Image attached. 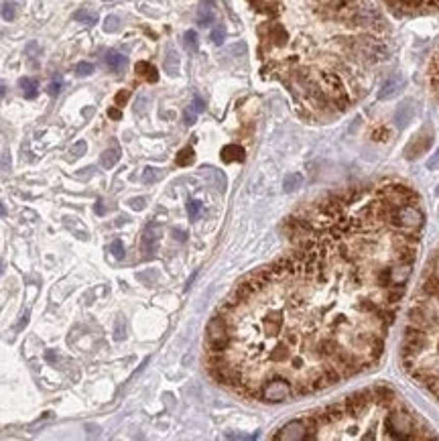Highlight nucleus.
<instances>
[{"instance_id":"obj_1","label":"nucleus","mask_w":439,"mask_h":441,"mask_svg":"<svg viewBox=\"0 0 439 441\" xmlns=\"http://www.w3.org/2000/svg\"><path fill=\"white\" fill-rule=\"evenodd\" d=\"M291 250L208 323L214 378L285 403L374 368L413 275L425 210L401 181L335 191L289 218Z\"/></svg>"},{"instance_id":"obj_2","label":"nucleus","mask_w":439,"mask_h":441,"mask_svg":"<svg viewBox=\"0 0 439 441\" xmlns=\"http://www.w3.org/2000/svg\"><path fill=\"white\" fill-rule=\"evenodd\" d=\"M307 439H437L435 429L395 391L372 386L303 417Z\"/></svg>"},{"instance_id":"obj_3","label":"nucleus","mask_w":439,"mask_h":441,"mask_svg":"<svg viewBox=\"0 0 439 441\" xmlns=\"http://www.w3.org/2000/svg\"><path fill=\"white\" fill-rule=\"evenodd\" d=\"M405 372L439 403V244L415 291L401 342Z\"/></svg>"},{"instance_id":"obj_4","label":"nucleus","mask_w":439,"mask_h":441,"mask_svg":"<svg viewBox=\"0 0 439 441\" xmlns=\"http://www.w3.org/2000/svg\"><path fill=\"white\" fill-rule=\"evenodd\" d=\"M384 2L399 16L439 14V0H384Z\"/></svg>"},{"instance_id":"obj_5","label":"nucleus","mask_w":439,"mask_h":441,"mask_svg":"<svg viewBox=\"0 0 439 441\" xmlns=\"http://www.w3.org/2000/svg\"><path fill=\"white\" fill-rule=\"evenodd\" d=\"M275 439L281 441H303L307 439V427L303 419H295L291 423H287L285 427H281L275 433Z\"/></svg>"},{"instance_id":"obj_6","label":"nucleus","mask_w":439,"mask_h":441,"mask_svg":"<svg viewBox=\"0 0 439 441\" xmlns=\"http://www.w3.org/2000/svg\"><path fill=\"white\" fill-rule=\"evenodd\" d=\"M403 86H405V80L401 77V75H393L380 90H378V94H376V98L378 100H389V98H393V96H397L401 90H403Z\"/></svg>"},{"instance_id":"obj_7","label":"nucleus","mask_w":439,"mask_h":441,"mask_svg":"<svg viewBox=\"0 0 439 441\" xmlns=\"http://www.w3.org/2000/svg\"><path fill=\"white\" fill-rule=\"evenodd\" d=\"M159 234H161V228L157 224H148L145 230V236H143V248L145 252L150 256L157 248V242H159Z\"/></svg>"},{"instance_id":"obj_8","label":"nucleus","mask_w":439,"mask_h":441,"mask_svg":"<svg viewBox=\"0 0 439 441\" xmlns=\"http://www.w3.org/2000/svg\"><path fill=\"white\" fill-rule=\"evenodd\" d=\"M197 22L199 27H208L214 22V2L212 0H201L197 8Z\"/></svg>"},{"instance_id":"obj_9","label":"nucleus","mask_w":439,"mask_h":441,"mask_svg":"<svg viewBox=\"0 0 439 441\" xmlns=\"http://www.w3.org/2000/svg\"><path fill=\"white\" fill-rule=\"evenodd\" d=\"M429 84H431V90L439 100V47L433 59H431V63H429Z\"/></svg>"},{"instance_id":"obj_10","label":"nucleus","mask_w":439,"mask_h":441,"mask_svg":"<svg viewBox=\"0 0 439 441\" xmlns=\"http://www.w3.org/2000/svg\"><path fill=\"white\" fill-rule=\"evenodd\" d=\"M135 71H137L141 77H145L146 82H150V84L159 82V71H157V67H152V65L146 63V61H139L137 67H135Z\"/></svg>"},{"instance_id":"obj_11","label":"nucleus","mask_w":439,"mask_h":441,"mask_svg":"<svg viewBox=\"0 0 439 441\" xmlns=\"http://www.w3.org/2000/svg\"><path fill=\"white\" fill-rule=\"evenodd\" d=\"M106 65L112 69V71H122L126 67V57L118 51H108L106 53Z\"/></svg>"},{"instance_id":"obj_12","label":"nucleus","mask_w":439,"mask_h":441,"mask_svg":"<svg viewBox=\"0 0 439 441\" xmlns=\"http://www.w3.org/2000/svg\"><path fill=\"white\" fill-rule=\"evenodd\" d=\"M18 86L22 88V94L27 100H35L39 96V84L37 80H31V77H20L18 80Z\"/></svg>"},{"instance_id":"obj_13","label":"nucleus","mask_w":439,"mask_h":441,"mask_svg":"<svg viewBox=\"0 0 439 441\" xmlns=\"http://www.w3.org/2000/svg\"><path fill=\"white\" fill-rule=\"evenodd\" d=\"M118 159H120V148H118L116 143H112V148H106V150L102 152L100 163H102V167L110 169V167H114V165L118 163Z\"/></svg>"},{"instance_id":"obj_14","label":"nucleus","mask_w":439,"mask_h":441,"mask_svg":"<svg viewBox=\"0 0 439 441\" xmlns=\"http://www.w3.org/2000/svg\"><path fill=\"white\" fill-rule=\"evenodd\" d=\"M222 159L226 163H232V161H244V148L238 147V145H228V147L222 148Z\"/></svg>"},{"instance_id":"obj_15","label":"nucleus","mask_w":439,"mask_h":441,"mask_svg":"<svg viewBox=\"0 0 439 441\" xmlns=\"http://www.w3.org/2000/svg\"><path fill=\"white\" fill-rule=\"evenodd\" d=\"M411 116H413V108H409V102L401 104V108H399L397 114H395V122H397V126H399V128H405L407 122L411 120Z\"/></svg>"},{"instance_id":"obj_16","label":"nucleus","mask_w":439,"mask_h":441,"mask_svg":"<svg viewBox=\"0 0 439 441\" xmlns=\"http://www.w3.org/2000/svg\"><path fill=\"white\" fill-rule=\"evenodd\" d=\"M73 18H75L78 22H82V24H96V22H98V14H96L94 10H90V8H80V10L73 14Z\"/></svg>"},{"instance_id":"obj_17","label":"nucleus","mask_w":439,"mask_h":441,"mask_svg":"<svg viewBox=\"0 0 439 441\" xmlns=\"http://www.w3.org/2000/svg\"><path fill=\"white\" fill-rule=\"evenodd\" d=\"M165 71L169 75H177L179 73V55L173 49H169V53L165 57Z\"/></svg>"},{"instance_id":"obj_18","label":"nucleus","mask_w":439,"mask_h":441,"mask_svg":"<svg viewBox=\"0 0 439 441\" xmlns=\"http://www.w3.org/2000/svg\"><path fill=\"white\" fill-rule=\"evenodd\" d=\"M193 159H195V152H193V148L191 147H185L179 150V154H177V165L179 167H187V165H191L193 163Z\"/></svg>"},{"instance_id":"obj_19","label":"nucleus","mask_w":439,"mask_h":441,"mask_svg":"<svg viewBox=\"0 0 439 441\" xmlns=\"http://www.w3.org/2000/svg\"><path fill=\"white\" fill-rule=\"evenodd\" d=\"M183 45H185V49H187L189 53H195V51H197V47H199L197 33H195V31H187V33L183 35Z\"/></svg>"},{"instance_id":"obj_20","label":"nucleus","mask_w":439,"mask_h":441,"mask_svg":"<svg viewBox=\"0 0 439 441\" xmlns=\"http://www.w3.org/2000/svg\"><path fill=\"white\" fill-rule=\"evenodd\" d=\"M301 183H303V177H301L299 173H291V175H287V177H285V183H283V187H285V191H295V189H299V187H301Z\"/></svg>"},{"instance_id":"obj_21","label":"nucleus","mask_w":439,"mask_h":441,"mask_svg":"<svg viewBox=\"0 0 439 441\" xmlns=\"http://www.w3.org/2000/svg\"><path fill=\"white\" fill-rule=\"evenodd\" d=\"M75 73L82 75V77L92 75V73H94V63H90V61H80V63L75 65Z\"/></svg>"},{"instance_id":"obj_22","label":"nucleus","mask_w":439,"mask_h":441,"mask_svg":"<svg viewBox=\"0 0 439 441\" xmlns=\"http://www.w3.org/2000/svg\"><path fill=\"white\" fill-rule=\"evenodd\" d=\"M120 29V18L118 16H106V20H104V31L106 33H114V31H118Z\"/></svg>"},{"instance_id":"obj_23","label":"nucleus","mask_w":439,"mask_h":441,"mask_svg":"<svg viewBox=\"0 0 439 441\" xmlns=\"http://www.w3.org/2000/svg\"><path fill=\"white\" fill-rule=\"evenodd\" d=\"M224 39H226V29H224L222 24L214 27V29H212V41H214L216 45H222V43H224Z\"/></svg>"},{"instance_id":"obj_24","label":"nucleus","mask_w":439,"mask_h":441,"mask_svg":"<svg viewBox=\"0 0 439 441\" xmlns=\"http://www.w3.org/2000/svg\"><path fill=\"white\" fill-rule=\"evenodd\" d=\"M110 252H112L114 258L122 261V258H124V246H122V240H114V242L110 244Z\"/></svg>"},{"instance_id":"obj_25","label":"nucleus","mask_w":439,"mask_h":441,"mask_svg":"<svg viewBox=\"0 0 439 441\" xmlns=\"http://www.w3.org/2000/svg\"><path fill=\"white\" fill-rule=\"evenodd\" d=\"M199 212H201V203L195 201V199H189V201H187V214H189V218L195 220V218L199 216Z\"/></svg>"},{"instance_id":"obj_26","label":"nucleus","mask_w":439,"mask_h":441,"mask_svg":"<svg viewBox=\"0 0 439 441\" xmlns=\"http://www.w3.org/2000/svg\"><path fill=\"white\" fill-rule=\"evenodd\" d=\"M61 90H63V82H61V80H53V82L47 86V94H49V96H53V98H55V96H59V92H61Z\"/></svg>"},{"instance_id":"obj_27","label":"nucleus","mask_w":439,"mask_h":441,"mask_svg":"<svg viewBox=\"0 0 439 441\" xmlns=\"http://www.w3.org/2000/svg\"><path fill=\"white\" fill-rule=\"evenodd\" d=\"M159 179V173H157V169H152V167H146L145 173H143V183H154Z\"/></svg>"},{"instance_id":"obj_28","label":"nucleus","mask_w":439,"mask_h":441,"mask_svg":"<svg viewBox=\"0 0 439 441\" xmlns=\"http://www.w3.org/2000/svg\"><path fill=\"white\" fill-rule=\"evenodd\" d=\"M2 16H4L6 20H12V18L16 16V8H14L12 2H6V4L2 6Z\"/></svg>"},{"instance_id":"obj_29","label":"nucleus","mask_w":439,"mask_h":441,"mask_svg":"<svg viewBox=\"0 0 439 441\" xmlns=\"http://www.w3.org/2000/svg\"><path fill=\"white\" fill-rule=\"evenodd\" d=\"M128 98H131V92H128V90H120V92L114 96V102H116V106H124Z\"/></svg>"},{"instance_id":"obj_30","label":"nucleus","mask_w":439,"mask_h":441,"mask_svg":"<svg viewBox=\"0 0 439 441\" xmlns=\"http://www.w3.org/2000/svg\"><path fill=\"white\" fill-rule=\"evenodd\" d=\"M45 362H49L51 366L59 364V356H57V352H55V350H47V352H45Z\"/></svg>"},{"instance_id":"obj_31","label":"nucleus","mask_w":439,"mask_h":441,"mask_svg":"<svg viewBox=\"0 0 439 441\" xmlns=\"http://www.w3.org/2000/svg\"><path fill=\"white\" fill-rule=\"evenodd\" d=\"M195 120H197V112H195L193 108H187V110H185V124L191 126Z\"/></svg>"},{"instance_id":"obj_32","label":"nucleus","mask_w":439,"mask_h":441,"mask_svg":"<svg viewBox=\"0 0 439 441\" xmlns=\"http://www.w3.org/2000/svg\"><path fill=\"white\" fill-rule=\"evenodd\" d=\"M114 338H116V340H124V319H122V317L116 321V331H114Z\"/></svg>"},{"instance_id":"obj_33","label":"nucleus","mask_w":439,"mask_h":441,"mask_svg":"<svg viewBox=\"0 0 439 441\" xmlns=\"http://www.w3.org/2000/svg\"><path fill=\"white\" fill-rule=\"evenodd\" d=\"M191 108H193V110L199 114V112H203V110H205V102H203L199 96H195V98H193V106H191Z\"/></svg>"},{"instance_id":"obj_34","label":"nucleus","mask_w":439,"mask_h":441,"mask_svg":"<svg viewBox=\"0 0 439 441\" xmlns=\"http://www.w3.org/2000/svg\"><path fill=\"white\" fill-rule=\"evenodd\" d=\"M145 203H146V199H145V197H135V199L131 201V207L139 212V210H143V207H145Z\"/></svg>"},{"instance_id":"obj_35","label":"nucleus","mask_w":439,"mask_h":441,"mask_svg":"<svg viewBox=\"0 0 439 441\" xmlns=\"http://www.w3.org/2000/svg\"><path fill=\"white\" fill-rule=\"evenodd\" d=\"M108 116H110L112 120H120V118H122V112H120L118 108H110V110H108Z\"/></svg>"},{"instance_id":"obj_36","label":"nucleus","mask_w":439,"mask_h":441,"mask_svg":"<svg viewBox=\"0 0 439 441\" xmlns=\"http://www.w3.org/2000/svg\"><path fill=\"white\" fill-rule=\"evenodd\" d=\"M94 210H96V214H98V216H104V214H106V207H104V203H102L100 199L96 201V205H94Z\"/></svg>"},{"instance_id":"obj_37","label":"nucleus","mask_w":439,"mask_h":441,"mask_svg":"<svg viewBox=\"0 0 439 441\" xmlns=\"http://www.w3.org/2000/svg\"><path fill=\"white\" fill-rule=\"evenodd\" d=\"M173 236H175L179 242H185V238H187V234H185L183 230H173Z\"/></svg>"},{"instance_id":"obj_38","label":"nucleus","mask_w":439,"mask_h":441,"mask_svg":"<svg viewBox=\"0 0 439 441\" xmlns=\"http://www.w3.org/2000/svg\"><path fill=\"white\" fill-rule=\"evenodd\" d=\"M27 321H29V311L22 315V319H20V323H18V329H22V327L27 325Z\"/></svg>"},{"instance_id":"obj_39","label":"nucleus","mask_w":439,"mask_h":441,"mask_svg":"<svg viewBox=\"0 0 439 441\" xmlns=\"http://www.w3.org/2000/svg\"><path fill=\"white\" fill-rule=\"evenodd\" d=\"M86 150V143H80L78 147H73V152H84Z\"/></svg>"},{"instance_id":"obj_40","label":"nucleus","mask_w":439,"mask_h":441,"mask_svg":"<svg viewBox=\"0 0 439 441\" xmlns=\"http://www.w3.org/2000/svg\"><path fill=\"white\" fill-rule=\"evenodd\" d=\"M2 216H6V207H4L2 201H0V218H2Z\"/></svg>"},{"instance_id":"obj_41","label":"nucleus","mask_w":439,"mask_h":441,"mask_svg":"<svg viewBox=\"0 0 439 441\" xmlns=\"http://www.w3.org/2000/svg\"><path fill=\"white\" fill-rule=\"evenodd\" d=\"M0 94H4V86L2 84H0Z\"/></svg>"},{"instance_id":"obj_42","label":"nucleus","mask_w":439,"mask_h":441,"mask_svg":"<svg viewBox=\"0 0 439 441\" xmlns=\"http://www.w3.org/2000/svg\"><path fill=\"white\" fill-rule=\"evenodd\" d=\"M0 275H2V265H0Z\"/></svg>"}]
</instances>
